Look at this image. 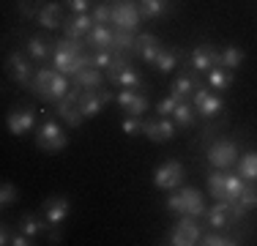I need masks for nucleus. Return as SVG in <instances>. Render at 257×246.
Segmentation results:
<instances>
[{
  "instance_id": "f257e3e1",
  "label": "nucleus",
  "mask_w": 257,
  "mask_h": 246,
  "mask_svg": "<svg viewBox=\"0 0 257 246\" xmlns=\"http://www.w3.org/2000/svg\"><path fill=\"white\" fill-rule=\"evenodd\" d=\"M52 60H55V69L66 77H74L82 69L93 66V55H85L82 47L77 44L74 39H60L55 41V52H52Z\"/></svg>"
},
{
  "instance_id": "f03ea898",
  "label": "nucleus",
  "mask_w": 257,
  "mask_h": 246,
  "mask_svg": "<svg viewBox=\"0 0 257 246\" xmlns=\"http://www.w3.org/2000/svg\"><path fill=\"white\" fill-rule=\"evenodd\" d=\"M30 90H33L41 101H52L55 104V101H60V98L69 93L71 85H69V77L60 74L58 69H39L36 71L33 85H30Z\"/></svg>"
},
{
  "instance_id": "7ed1b4c3",
  "label": "nucleus",
  "mask_w": 257,
  "mask_h": 246,
  "mask_svg": "<svg viewBox=\"0 0 257 246\" xmlns=\"http://www.w3.org/2000/svg\"><path fill=\"white\" fill-rule=\"evenodd\" d=\"M167 211H175V213H181V216H203V213H208V208H205V197L197 192V189H192V186H186V189H181V192H175V194H170L167 197Z\"/></svg>"
},
{
  "instance_id": "20e7f679",
  "label": "nucleus",
  "mask_w": 257,
  "mask_h": 246,
  "mask_svg": "<svg viewBox=\"0 0 257 246\" xmlns=\"http://www.w3.org/2000/svg\"><path fill=\"white\" fill-rule=\"evenodd\" d=\"M243 186H246V181L241 175H230V172H222V170L208 175V192H211V197L224 200V202H235L238 194L243 192Z\"/></svg>"
},
{
  "instance_id": "39448f33",
  "label": "nucleus",
  "mask_w": 257,
  "mask_h": 246,
  "mask_svg": "<svg viewBox=\"0 0 257 246\" xmlns=\"http://www.w3.org/2000/svg\"><path fill=\"white\" fill-rule=\"evenodd\" d=\"M66 145H69V137H66V132L60 129V123L47 118L39 126V132H36V148L44 151V153H60Z\"/></svg>"
},
{
  "instance_id": "423d86ee",
  "label": "nucleus",
  "mask_w": 257,
  "mask_h": 246,
  "mask_svg": "<svg viewBox=\"0 0 257 246\" xmlns=\"http://www.w3.org/2000/svg\"><path fill=\"white\" fill-rule=\"evenodd\" d=\"M104 74H107V82L109 85H118V88H134V90H137L140 85H143V77L134 71V66L126 60V55H115L112 66H109Z\"/></svg>"
},
{
  "instance_id": "0eeeda50",
  "label": "nucleus",
  "mask_w": 257,
  "mask_h": 246,
  "mask_svg": "<svg viewBox=\"0 0 257 246\" xmlns=\"http://www.w3.org/2000/svg\"><path fill=\"white\" fill-rule=\"evenodd\" d=\"M183 175H186V170L178 159H167L154 170V186L162 189V192H173L183 183Z\"/></svg>"
},
{
  "instance_id": "6e6552de",
  "label": "nucleus",
  "mask_w": 257,
  "mask_h": 246,
  "mask_svg": "<svg viewBox=\"0 0 257 246\" xmlns=\"http://www.w3.org/2000/svg\"><path fill=\"white\" fill-rule=\"evenodd\" d=\"M79 93H82V88H74L71 85V90L66 93L60 101H55V112L60 115V120L66 123V126L77 129L79 123H82V109H79Z\"/></svg>"
},
{
  "instance_id": "1a4fd4ad",
  "label": "nucleus",
  "mask_w": 257,
  "mask_h": 246,
  "mask_svg": "<svg viewBox=\"0 0 257 246\" xmlns=\"http://www.w3.org/2000/svg\"><path fill=\"white\" fill-rule=\"evenodd\" d=\"M140 20H143V14H140V6L134 3V0H118V3L112 6V25L120 30H137L140 28Z\"/></svg>"
},
{
  "instance_id": "9d476101",
  "label": "nucleus",
  "mask_w": 257,
  "mask_h": 246,
  "mask_svg": "<svg viewBox=\"0 0 257 246\" xmlns=\"http://www.w3.org/2000/svg\"><path fill=\"white\" fill-rule=\"evenodd\" d=\"M238 159H241L238 156V145L232 140H219V143H213L208 148V162L216 170H230Z\"/></svg>"
},
{
  "instance_id": "9b49d317",
  "label": "nucleus",
  "mask_w": 257,
  "mask_h": 246,
  "mask_svg": "<svg viewBox=\"0 0 257 246\" xmlns=\"http://www.w3.org/2000/svg\"><path fill=\"white\" fill-rule=\"evenodd\" d=\"M109 101H115V96L109 90H82L79 93V109H82V118H96Z\"/></svg>"
},
{
  "instance_id": "f8f14e48",
  "label": "nucleus",
  "mask_w": 257,
  "mask_h": 246,
  "mask_svg": "<svg viewBox=\"0 0 257 246\" xmlns=\"http://www.w3.org/2000/svg\"><path fill=\"white\" fill-rule=\"evenodd\" d=\"M200 238H203V232H200L194 216H183L178 224L173 227L170 243H173V246H192V243H200Z\"/></svg>"
},
{
  "instance_id": "ddd939ff",
  "label": "nucleus",
  "mask_w": 257,
  "mask_h": 246,
  "mask_svg": "<svg viewBox=\"0 0 257 246\" xmlns=\"http://www.w3.org/2000/svg\"><path fill=\"white\" fill-rule=\"evenodd\" d=\"M9 74H11V79H14V82L25 85V88H30V85H33V79H36L33 63H30L22 52H11L9 55Z\"/></svg>"
},
{
  "instance_id": "4468645a",
  "label": "nucleus",
  "mask_w": 257,
  "mask_h": 246,
  "mask_svg": "<svg viewBox=\"0 0 257 246\" xmlns=\"http://www.w3.org/2000/svg\"><path fill=\"white\" fill-rule=\"evenodd\" d=\"M6 126H9V132L17 134V137H22V134L33 132V126H36V109H33V107H22V109H14V112H9V118H6Z\"/></svg>"
},
{
  "instance_id": "2eb2a0df",
  "label": "nucleus",
  "mask_w": 257,
  "mask_h": 246,
  "mask_svg": "<svg viewBox=\"0 0 257 246\" xmlns=\"http://www.w3.org/2000/svg\"><path fill=\"white\" fill-rule=\"evenodd\" d=\"M192 101H194V109H197L200 115H205V118L219 115V112H222V107H224L222 98H219L216 93H211V90H205V88H197V90H194Z\"/></svg>"
},
{
  "instance_id": "dca6fc26",
  "label": "nucleus",
  "mask_w": 257,
  "mask_h": 246,
  "mask_svg": "<svg viewBox=\"0 0 257 246\" xmlns=\"http://www.w3.org/2000/svg\"><path fill=\"white\" fill-rule=\"evenodd\" d=\"M69 211H71V202H69V197H50V200L44 202V219L50 221L52 227H60L66 221V216H69Z\"/></svg>"
},
{
  "instance_id": "f3484780",
  "label": "nucleus",
  "mask_w": 257,
  "mask_h": 246,
  "mask_svg": "<svg viewBox=\"0 0 257 246\" xmlns=\"http://www.w3.org/2000/svg\"><path fill=\"white\" fill-rule=\"evenodd\" d=\"M143 134L154 143H167V140L175 137V123L167 118H159V120H145L143 123Z\"/></svg>"
},
{
  "instance_id": "a211bd4d",
  "label": "nucleus",
  "mask_w": 257,
  "mask_h": 246,
  "mask_svg": "<svg viewBox=\"0 0 257 246\" xmlns=\"http://www.w3.org/2000/svg\"><path fill=\"white\" fill-rule=\"evenodd\" d=\"M115 101H118L128 115H140V118H143V112L148 109V98L134 88H123L118 96H115Z\"/></svg>"
},
{
  "instance_id": "6ab92c4d",
  "label": "nucleus",
  "mask_w": 257,
  "mask_h": 246,
  "mask_svg": "<svg viewBox=\"0 0 257 246\" xmlns=\"http://www.w3.org/2000/svg\"><path fill=\"white\" fill-rule=\"evenodd\" d=\"M162 49H164L162 41H159L154 33H143L134 41V58H143V60H148V63H154Z\"/></svg>"
},
{
  "instance_id": "aec40b11",
  "label": "nucleus",
  "mask_w": 257,
  "mask_h": 246,
  "mask_svg": "<svg viewBox=\"0 0 257 246\" xmlns=\"http://www.w3.org/2000/svg\"><path fill=\"white\" fill-rule=\"evenodd\" d=\"M189 60H192L194 71H211L213 66H219V52L211 44H200V47L192 49Z\"/></svg>"
},
{
  "instance_id": "412c9836",
  "label": "nucleus",
  "mask_w": 257,
  "mask_h": 246,
  "mask_svg": "<svg viewBox=\"0 0 257 246\" xmlns=\"http://www.w3.org/2000/svg\"><path fill=\"white\" fill-rule=\"evenodd\" d=\"M93 17H88V14H74L71 20H66L63 22V36L66 39H74L79 41L82 36H88L90 30H93Z\"/></svg>"
},
{
  "instance_id": "4be33fe9",
  "label": "nucleus",
  "mask_w": 257,
  "mask_h": 246,
  "mask_svg": "<svg viewBox=\"0 0 257 246\" xmlns=\"http://www.w3.org/2000/svg\"><path fill=\"white\" fill-rule=\"evenodd\" d=\"M74 88H82V90H99L104 85V79H107V74H104L101 69H96V66H88V69H82L79 74H74Z\"/></svg>"
},
{
  "instance_id": "5701e85b",
  "label": "nucleus",
  "mask_w": 257,
  "mask_h": 246,
  "mask_svg": "<svg viewBox=\"0 0 257 246\" xmlns=\"http://www.w3.org/2000/svg\"><path fill=\"white\" fill-rule=\"evenodd\" d=\"M36 17H39V22L44 25L47 30H55L60 28L66 20H63V6L60 3H52V0H47V3H41V9L36 11Z\"/></svg>"
},
{
  "instance_id": "b1692460",
  "label": "nucleus",
  "mask_w": 257,
  "mask_h": 246,
  "mask_svg": "<svg viewBox=\"0 0 257 246\" xmlns=\"http://www.w3.org/2000/svg\"><path fill=\"white\" fill-rule=\"evenodd\" d=\"M170 88H173L170 93H173L175 98H178V101H189V98L194 96V90H197V88H203V85H200V79H197V77L192 79L189 74H181V77H175V82L170 85Z\"/></svg>"
},
{
  "instance_id": "393cba45",
  "label": "nucleus",
  "mask_w": 257,
  "mask_h": 246,
  "mask_svg": "<svg viewBox=\"0 0 257 246\" xmlns=\"http://www.w3.org/2000/svg\"><path fill=\"white\" fill-rule=\"evenodd\" d=\"M230 221H235L232 219V205L224 202V200H216V205L208 211V224H211L213 230H222V227L230 224Z\"/></svg>"
},
{
  "instance_id": "a878e982",
  "label": "nucleus",
  "mask_w": 257,
  "mask_h": 246,
  "mask_svg": "<svg viewBox=\"0 0 257 246\" xmlns=\"http://www.w3.org/2000/svg\"><path fill=\"white\" fill-rule=\"evenodd\" d=\"M85 39H88V44L93 47V49H112L115 30L107 28V25H93V30H90Z\"/></svg>"
},
{
  "instance_id": "bb28decb",
  "label": "nucleus",
  "mask_w": 257,
  "mask_h": 246,
  "mask_svg": "<svg viewBox=\"0 0 257 246\" xmlns=\"http://www.w3.org/2000/svg\"><path fill=\"white\" fill-rule=\"evenodd\" d=\"M134 41H137V36H134L132 30H120V28H115L112 52H115V55H128V58H134Z\"/></svg>"
},
{
  "instance_id": "cd10ccee",
  "label": "nucleus",
  "mask_w": 257,
  "mask_h": 246,
  "mask_svg": "<svg viewBox=\"0 0 257 246\" xmlns=\"http://www.w3.org/2000/svg\"><path fill=\"white\" fill-rule=\"evenodd\" d=\"M232 82V71L224 69V66H213L211 71H208V85H211L216 93H224V90L230 88Z\"/></svg>"
},
{
  "instance_id": "c85d7f7f",
  "label": "nucleus",
  "mask_w": 257,
  "mask_h": 246,
  "mask_svg": "<svg viewBox=\"0 0 257 246\" xmlns=\"http://www.w3.org/2000/svg\"><path fill=\"white\" fill-rule=\"evenodd\" d=\"M20 230L25 232V235L30 238H39V235H44V232H50L52 230V224L50 221H39V216H33V213H25V216L20 219Z\"/></svg>"
},
{
  "instance_id": "c756f323",
  "label": "nucleus",
  "mask_w": 257,
  "mask_h": 246,
  "mask_svg": "<svg viewBox=\"0 0 257 246\" xmlns=\"http://www.w3.org/2000/svg\"><path fill=\"white\" fill-rule=\"evenodd\" d=\"M238 175L243 181H257V151H249L238 159Z\"/></svg>"
},
{
  "instance_id": "7c9ffc66",
  "label": "nucleus",
  "mask_w": 257,
  "mask_h": 246,
  "mask_svg": "<svg viewBox=\"0 0 257 246\" xmlns=\"http://www.w3.org/2000/svg\"><path fill=\"white\" fill-rule=\"evenodd\" d=\"M241 63H243V49L241 47H227V49L219 52V66H224V69L235 71Z\"/></svg>"
},
{
  "instance_id": "2f4dec72",
  "label": "nucleus",
  "mask_w": 257,
  "mask_h": 246,
  "mask_svg": "<svg viewBox=\"0 0 257 246\" xmlns=\"http://www.w3.org/2000/svg\"><path fill=\"white\" fill-rule=\"evenodd\" d=\"M173 120H175V126L189 129V126H194V120H197V112L192 109L189 101H181L178 107H175V112H173Z\"/></svg>"
},
{
  "instance_id": "473e14b6",
  "label": "nucleus",
  "mask_w": 257,
  "mask_h": 246,
  "mask_svg": "<svg viewBox=\"0 0 257 246\" xmlns=\"http://www.w3.org/2000/svg\"><path fill=\"white\" fill-rule=\"evenodd\" d=\"M154 66L162 74L175 71V69H178V52H175V49H162V52H159V58L154 60Z\"/></svg>"
},
{
  "instance_id": "72a5a7b5",
  "label": "nucleus",
  "mask_w": 257,
  "mask_h": 246,
  "mask_svg": "<svg viewBox=\"0 0 257 246\" xmlns=\"http://www.w3.org/2000/svg\"><path fill=\"white\" fill-rule=\"evenodd\" d=\"M140 14L156 20V17L167 14V0H140Z\"/></svg>"
},
{
  "instance_id": "f704fd0d",
  "label": "nucleus",
  "mask_w": 257,
  "mask_h": 246,
  "mask_svg": "<svg viewBox=\"0 0 257 246\" xmlns=\"http://www.w3.org/2000/svg\"><path fill=\"white\" fill-rule=\"evenodd\" d=\"M235 205L243 208V211H252V208H257V186H254V181H246V186H243L241 194H238Z\"/></svg>"
},
{
  "instance_id": "c9c22d12",
  "label": "nucleus",
  "mask_w": 257,
  "mask_h": 246,
  "mask_svg": "<svg viewBox=\"0 0 257 246\" xmlns=\"http://www.w3.org/2000/svg\"><path fill=\"white\" fill-rule=\"evenodd\" d=\"M28 52L33 60H47L50 58V41L41 39V36H33V39L28 41Z\"/></svg>"
},
{
  "instance_id": "e433bc0d",
  "label": "nucleus",
  "mask_w": 257,
  "mask_h": 246,
  "mask_svg": "<svg viewBox=\"0 0 257 246\" xmlns=\"http://www.w3.org/2000/svg\"><path fill=\"white\" fill-rule=\"evenodd\" d=\"M112 60H115V52H112V49H96V55H93V66H96V69H104V71H107L109 66H112Z\"/></svg>"
},
{
  "instance_id": "4c0bfd02",
  "label": "nucleus",
  "mask_w": 257,
  "mask_h": 246,
  "mask_svg": "<svg viewBox=\"0 0 257 246\" xmlns=\"http://www.w3.org/2000/svg\"><path fill=\"white\" fill-rule=\"evenodd\" d=\"M17 197H20V192H17V186H14V183H9V181H6V183H3V189H0V205H3V208L14 205V202H17Z\"/></svg>"
},
{
  "instance_id": "58836bf2",
  "label": "nucleus",
  "mask_w": 257,
  "mask_h": 246,
  "mask_svg": "<svg viewBox=\"0 0 257 246\" xmlns=\"http://www.w3.org/2000/svg\"><path fill=\"white\" fill-rule=\"evenodd\" d=\"M200 243L203 246H232L238 241L235 238H227V235H219V232H208L205 238H200Z\"/></svg>"
},
{
  "instance_id": "ea45409f",
  "label": "nucleus",
  "mask_w": 257,
  "mask_h": 246,
  "mask_svg": "<svg viewBox=\"0 0 257 246\" xmlns=\"http://www.w3.org/2000/svg\"><path fill=\"white\" fill-rule=\"evenodd\" d=\"M178 104H181V101H178V98H175L173 93H170L167 98H162V101L156 104V112L162 115V118H170V115L175 112V107H178Z\"/></svg>"
},
{
  "instance_id": "a19ab883",
  "label": "nucleus",
  "mask_w": 257,
  "mask_h": 246,
  "mask_svg": "<svg viewBox=\"0 0 257 246\" xmlns=\"http://www.w3.org/2000/svg\"><path fill=\"white\" fill-rule=\"evenodd\" d=\"M143 118L140 115H128V118H123V123H120V129H123L126 134H140L143 132Z\"/></svg>"
},
{
  "instance_id": "79ce46f5",
  "label": "nucleus",
  "mask_w": 257,
  "mask_h": 246,
  "mask_svg": "<svg viewBox=\"0 0 257 246\" xmlns=\"http://www.w3.org/2000/svg\"><path fill=\"white\" fill-rule=\"evenodd\" d=\"M93 22L96 25H107V22H112V9H109L107 3H99L93 9Z\"/></svg>"
},
{
  "instance_id": "37998d69",
  "label": "nucleus",
  "mask_w": 257,
  "mask_h": 246,
  "mask_svg": "<svg viewBox=\"0 0 257 246\" xmlns=\"http://www.w3.org/2000/svg\"><path fill=\"white\" fill-rule=\"evenodd\" d=\"M66 3H69V9H74L77 14H85L88 6H90V0H66Z\"/></svg>"
},
{
  "instance_id": "c03bdc74",
  "label": "nucleus",
  "mask_w": 257,
  "mask_h": 246,
  "mask_svg": "<svg viewBox=\"0 0 257 246\" xmlns=\"http://www.w3.org/2000/svg\"><path fill=\"white\" fill-rule=\"evenodd\" d=\"M11 238H14V235H11V230L3 224V230H0V243H11Z\"/></svg>"
}]
</instances>
